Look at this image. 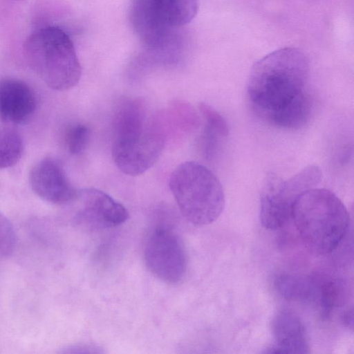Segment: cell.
<instances>
[{
    "label": "cell",
    "instance_id": "obj_13",
    "mask_svg": "<svg viewBox=\"0 0 354 354\" xmlns=\"http://www.w3.org/2000/svg\"><path fill=\"white\" fill-rule=\"evenodd\" d=\"M143 103L138 98H129L119 103L113 118V141H121L140 135L147 127Z\"/></svg>",
    "mask_w": 354,
    "mask_h": 354
},
{
    "label": "cell",
    "instance_id": "obj_15",
    "mask_svg": "<svg viewBox=\"0 0 354 354\" xmlns=\"http://www.w3.org/2000/svg\"><path fill=\"white\" fill-rule=\"evenodd\" d=\"M199 111L205 121L201 138V147L205 158L213 160L220 151L229 134L225 118L211 106L201 102Z\"/></svg>",
    "mask_w": 354,
    "mask_h": 354
},
{
    "label": "cell",
    "instance_id": "obj_11",
    "mask_svg": "<svg viewBox=\"0 0 354 354\" xmlns=\"http://www.w3.org/2000/svg\"><path fill=\"white\" fill-rule=\"evenodd\" d=\"M130 18L138 37L151 48H162L171 37L174 29L164 22L150 0H133Z\"/></svg>",
    "mask_w": 354,
    "mask_h": 354
},
{
    "label": "cell",
    "instance_id": "obj_14",
    "mask_svg": "<svg viewBox=\"0 0 354 354\" xmlns=\"http://www.w3.org/2000/svg\"><path fill=\"white\" fill-rule=\"evenodd\" d=\"M155 118L167 140L190 133L200 124V118L195 109L182 101L173 102L167 109L157 113Z\"/></svg>",
    "mask_w": 354,
    "mask_h": 354
},
{
    "label": "cell",
    "instance_id": "obj_1",
    "mask_svg": "<svg viewBox=\"0 0 354 354\" xmlns=\"http://www.w3.org/2000/svg\"><path fill=\"white\" fill-rule=\"evenodd\" d=\"M310 63L299 49L276 50L252 67L246 95L252 111L266 122L297 129L308 122L313 109L307 84Z\"/></svg>",
    "mask_w": 354,
    "mask_h": 354
},
{
    "label": "cell",
    "instance_id": "obj_5",
    "mask_svg": "<svg viewBox=\"0 0 354 354\" xmlns=\"http://www.w3.org/2000/svg\"><path fill=\"white\" fill-rule=\"evenodd\" d=\"M322 179L320 169L308 165L288 179L270 175L260 200V220L268 230L283 227L291 219L293 204L304 191L316 187Z\"/></svg>",
    "mask_w": 354,
    "mask_h": 354
},
{
    "label": "cell",
    "instance_id": "obj_3",
    "mask_svg": "<svg viewBox=\"0 0 354 354\" xmlns=\"http://www.w3.org/2000/svg\"><path fill=\"white\" fill-rule=\"evenodd\" d=\"M24 53L30 68L53 90L71 89L81 78L74 44L57 26H46L32 32L24 42Z\"/></svg>",
    "mask_w": 354,
    "mask_h": 354
},
{
    "label": "cell",
    "instance_id": "obj_6",
    "mask_svg": "<svg viewBox=\"0 0 354 354\" xmlns=\"http://www.w3.org/2000/svg\"><path fill=\"white\" fill-rule=\"evenodd\" d=\"M167 138L153 118L140 136L124 141H114L112 158L124 174L138 176L150 169L160 156Z\"/></svg>",
    "mask_w": 354,
    "mask_h": 354
},
{
    "label": "cell",
    "instance_id": "obj_21",
    "mask_svg": "<svg viewBox=\"0 0 354 354\" xmlns=\"http://www.w3.org/2000/svg\"><path fill=\"white\" fill-rule=\"evenodd\" d=\"M17 235L10 220L0 212V258H6L15 251Z\"/></svg>",
    "mask_w": 354,
    "mask_h": 354
},
{
    "label": "cell",
    "instance_id": "obj_18",
    "mask_svg": "<svg viewBox=\"0 0 354 354\" xmlns=\"http://www.w3.org/2000/svg\"><path fill=\"white\" fill-rule=\"evenodd\" d=\"M274 283L277 292L288 300L306 301L315 297V280L313 278L280 274Z\"/></svg>",
    "mask_w": 354,
    "mask_h": 354
},
{
    "label": "cell",
    "instance_id": "obj_4",
    "mask_svg": "<svg viewBox=\"0 0 354 354\" xmlns=\"http://www.w3.org/2000/svg\"><path fill=\"white\" fill-rule=\"evenodd\" d=\"M169 189L183 216L197 226L211 224L225 207V194L216 176L194 161L179 164L171 172Z\"/></svg>",
    "mask_w": 354,
    "mask_h": 354
},
{
    "label": "cell",
    "instance_id": "obj_8",
    "mask_svg": "<svg viewBox=\"0 0 354 354\" xmlns=\"http://www.w3.org/2000/svg\"><path fill=\"white\" fill-rule=\"evenodd\" d=\"M71 203L75 205V221L91 229L117 227L126 222L129 216L123 205L95 188L77 190Z\"/></svg>",
    "mask_w": 354,
    "mask_h": 354
},
{
    "label": "cell",
    "instance_id": "obj_20",
    "mask_svg": "<svg viewBox=\"0 0 354 354\" xmlns=\"http://www.w3.org/2000/svg\"><path fill=\"white\" fill-rule=\"evenodd\" d=\"M90 129L83 124L71 126L66 133V145L68 151L73 155L82 152L89 140Z\"/></svg>",
    "mask_w": 354,
    "mask_h": 354
},
{
    "label": "cell",
    "instance_id": "obj_9",
    "mask_svg": "<svg viewBox=\"0 0 354 354\" xmlns=\"http://www.w3.org/2000/svg\"><path fill=\"white\" fill-rule=\"evenodd\" d=\"M29 180L35 194L50 203L68 205L76 195L77 190L63 167L51 158L38 161L30 171Z\"/></svg>",
    "mask_w": 354,
    "mask_h": 354
},
{
    "label": "cell",
    "instance_id": "obj_2",
    "mask_svg": "<svg viewBox=\"0 0 354 354\" xmlns=\"http://www.w3.org/2000/svg\"><path fill=\"white\" fill-rule=\"evenodd\" d=\"M291 219L305 244L325 254L335 250L347 234L348 212L342 201L324 188H309L296 198Z\"/></svg>",
    "mask_w": 354,
    "mask_h": 354
},
{
    "label": "cell",
    "instance_id": "obj_22",
    "mask_svg": "<svg viewBox=\"0 0 354 354\" xmlns=\"http://www.w3.org/2000/svg\"><path fill=\"white\" fill-rule=\"evenodd\" d=\"M92 347L87 345H73L66 347L61 353H97L92 350Z\"/></svg>",
    "mask_w": 354,
    "mask_h": 354
},
{
    "label": "cell",
    "instance_id": "obj_10",
    "mask_svg": "<svg viewBox=\"0 0 354 354\" xmlns=\"http://www.w3.org/2000/svg\"><path fill=\"white\" fill-rule=\"evenodd\" d=\"M37 109V97L25 82L15 78L0 81V120L8 124L28 122Z\"/></svg>",
    "mask_w": 354,
    "mask_h": 354
},
{
    "label": "cell",
    "instance_id": "obj_23",
    "mask_svg": "<svg viewBox=\"0 0 354 354\" xmlns=\"http://www.w3.org/2000/svg\"><path fill=\"white\" fill-rule=\"evenodd\" d=\"M353 308L348 309L345 310L342 316H341V321L342 324L347 327H350L351 329L353 328Z\"/></svg>",
    "mask_w": 354,
    "mask_h": 354
},
{
    "label": "cell",
    "instance_id": "obj_19",
    "mask_svg": "<svg viewBox=\"0 0 354 354\" xmlns=\"http://www.w3.org/2000/svg\"><path fill=\"white\" fill-rule=\"evenodd\" d=\"M21 135L12 127L0 126V169L16 165L23 153Z\"/></svg>",
    "mask_w": 354,
    "mask_h": 354
},
{
    "label": "cell",
    "instance_id": "obj_17",
    "mask_svg": "<svg viewBox=\"0 0 354 354\" xmlns=\"http://www.w3.org/2000/svg\"><path fill=\"white\" fill-rule=\"evenodd\" d=\"M315 296L318 299L322 319H328L334 308L342 306L346 301V285L337 279H315Z\"/></svg>",
    "mask_w": 354,
    "mask_h": 354
},
{
    "label": "cell",
    "instance_id": "obj_12",
    "mask_svg": "<svg viewBox=\"0 0 354 354\" xmlns=\"http://www.w3.org/2000/svg\"><path fill=\"white\" fill-rule=\"evenodd\" d=\"M272 331L275 344L266 353H308L309 345L305 327L300 319L289 311H280L273 317Z\"/></svg>",
    "mask_w": 354,
    "mask_h": 354
},
{
    "label": "cell",
    "instance_id": "obj_7",
    "mask_svg": "<svg viewBox=\"0 0 354 354\" xmlns=\"http://www.w3.org/2000/svg\"><path fill=\"white\" fill-rule=\"evenodd\" d=\"M147 269L168 284L180 281L187 269V256L183 242L171 230L158 227L149 236L144 251Z\"/></svg>",
    "mask_w": 354,
    "mask_h": 354
},
{
    "label": "cell",
    "instance_id": "obj_16",
    "mask_svg": "<svg viewBox=\"0 0 354 354\" xmlns=\"http://www.w3.org/2000/svg\"><path fill=\"white\" fill-rule=\"evenodd\" d=\"M150 1L164 22L173 29L191 22L198 9V0Z\"/></svg>",
    "mask_w": 354,
    "mask_h": 354
}]
</instances>
